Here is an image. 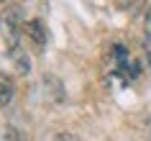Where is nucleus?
I'll return each mask as SVG.
<instances>
[{
	"label": "nucleus",
	"instance_id": "1",
	"mask_svg": "<svg viewBox=\"0 0 151 141\" xmlns=\"http://www.w3.org/2000/svg\"><path fill=\"white\" fill-rule=\"evenodd\" d=\"M23 26H26V13H23V5H8V8L0 13V33L8 44V49H16L21 46V33H23Z\"/></svg>",
	"mask_w": 151,
	"mask_h": 141
},
{
	"label": "nucleus",
	"instance_id": "2",
	"mask_svg": "<svg viewBox=\"0 0 151 141\" xmlns=\"http://www.w3.org/2000/svg\"><path fill=\"white\" fill-rule=\"evenodd\" d=\"M23 36L31 41V46L36 49V51H44V46H46V41H49L46 23H44L41 18H31V21H26V26H23Z\"/></svg>",
	"mask_w": 151,
	"mask_h": 141
},
{
	"label": "nucleus",
	"instance_id": "3",
	"mask_svg": "<svg viewBox=\"0 0 151 141\" xmlns=\"http://www.w3.org/2000/svg\"><path fill=\"white\" fill-rule=\"evenodd\" d=\"M8 56H10L13 69H16L18 74H28V72H31V59H28V54H26V49H21V46L8 49Z\"/></svg>",
	"mask_w": 151,
	"mask_h": 141
},
{
	"label": "nucleus",
	"instance_id": "4",
	"mask_svg": "<svg viewBox=\"0 0 151 141\" xmlns=\"http://www.w3.org/2000/svg\"><path fill=\"white\" fill-rule=\"evenodd\" d=\"M16 98V82L8 74H0V108H8Z\"/></svg>",
	"mask_w": 151,
	"mask_h": 141
},
{
	"label": "nucleus",
	"instance_id": "5",
	"mask_svg": "<svg viewBox=\"0 0 151 141\" xmlns=\"http://www.w3.org/2000/svg\"><path fill=\"white\" fill-rule=\"evenodd\" d=\"M54 141H80V139H77V136H72V133H56Z\"/></svg>",
	"mask_w": 151,
	"mask_h": 141
},
{
	"label": "nucleus",
	"instance_id": "6",
	"mask_svg": "<svg viewBox=\"0 0 151 141\" xmlns=\"http://www.w3.org/2000/svg\"><path fill=\"white\" fill-rule=\"evenodd\" d=\"M146 54H149V59H151V36L146 39Z\"/></svg>",
	"mask_w": 151,
	"mask_h": 141
},
{
	"label": "nucleus",
	"instance_id": "7",
	"mask_svg": "<svg viewBox=\"0 0 151 141\" xmlns=\"http://www.w3.org/2000/svg\"><path fill=\"white\" fill-rule=\"evenodd\" d=\"M0 3H10V0H0Z\"/></svg>",
	"mask_w": 151,
	"mask_h": 141
}]
</instances>
